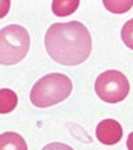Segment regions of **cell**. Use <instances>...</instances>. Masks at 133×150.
Segmentation results:
<instances>
[{"label": "cell", "mask_w": 133, "mask_h": 150, "mask_svg": "<svg viewBox=\"0 0 133 150\" xmlns=\"http://www.w3.org/2000/svg\"><path fill=\"white\" fill-rule=\"evenodd\" d=\"M45 49L56 63L75 67L84 63L92 51V36L80 21L56 23L45 34Z\"/></svg>", "instance_id": "cell-1"}, {"label": "cell", "mask_w": 133, "mask_h": 150, "mask_svg": "<svg viewBox=\"0 0 133 150\" xmlns=\"http://www.w3.org/2000/svg\"><path fill=\"white\" fill-rule=\"evenodd\" d=\"M73 89L72 80L64 74L51 73L40 78L30 91V100L38 108H48L65 100Z\"/></svg>", "instance_id": "cell-2"}, {"label": "cell", "mask_w": 133, "mask_h": 150, "mask_svg": "<svg viewBox=\"0 0 133 150\" xmlns=\"http://www.w3.org/2000/svg\"><path fill=\"white\" fill-rule=\"evenodd\" d=\"M30 46L29 33L21 25H8L0 30V64L14 65L21 62Z\"/></svg>", "instance_id": "cell-3"}, {"label": "cell", "mask_w": 133, "mask_h": 150, "mask_svg": "<svg viewBox=\"0 0 133 150\" xmlns=\"http://www.w3.org/2000/svg\"><path fill=\"white\" fill-rule=\"evenodd\" d=\"M97 95L106 103H119L129 93V83L118 70H107L97 78L94 84Z\"/></svg>", "instance_id": "cell-4"}, {"label": "cell", "mask_w": 133, "mask_h": 150, "mask_svg": "<svg viewBox=\"0 0 133 150\" xmlns=\"http://www.w3.org/2000/svg\"><path fill=\"white\" fill-rule=\"evenodd\" d=\"M96 134L98 140L102 144L113 145V144H117L122 139L123 130L121 124L117 120L107 119V120H102L97 125Z\"/></svg>", "instance_id": "cell-5"}, {"label": "cell", "mask_w": 133, "mask_h": 150, "mask_svg": "<svg viewBox=\"0 0 133 150\" xmlns=\"http://www.w3.org/2000/svg\"><path fill=\"white\" fill-rule=\"evenodd\" d=\"M0 150H28V146L21 135L8 131L0 135Z\"/></svg>", "instance_id": "cell-6"}, {"label": "cell", "mask_w": 133, "mask_h": 150, "mask_svg": "<svg viewBox=\"0 0 133 150\" xmlns=\"http://www.w3.org/2000/svg\"><path fill=\"white\" fill-rule=\"evenodd\" d=\"M18 96L10 89H0V114L10 112L16 108Z\"/></svg>", "instance_id": "cell-7"}, {"label": "cell", "mask_w": 133, "mask_h": 150, "mask_svg": "<svg viewBox=\"0 0 133 150\" xmlns=\"http://www.w3.org/2000/svg\"><path fill=\"white\" fill-rule=\"evenodd\" d=\"M78 5V0H54L51 3V9L56 16H66L77 10Z\"/></svg>", "instance_id": "cell-8"}, {"label": "cell", "mask_w": 133, "mask_h": 150, "mask_svg": "<svg viewBox=\"0 0 133 150\" xmlns=\"http://www.w3.org/2000/svg\"><path fill=\"white\" fill-rule=\"evenodd\" d=\"M103 5L107 8V10L114 14H123L128 11L133 6V1H126V0H104Z\"/></svg>", "instance_id": "cell-9"}, {"label": "cell", "mask_w": 133, "mask_h": 150, "mask_svg": "<svg viewBox=\"0 0 133 150\" xmlns=\"http://www.w3.org/2000/svg\"><path fill=\"white\" fill-rule=\"evenodd\" d=\"M122 40L128 48L133 50V19L128 20L122 28Z\"/></svg>", "instance_id": "cell-10"}, {"label": "cell", "mask_w": 133, "mask_h": 150, "mask_svg": "<svg viewBox=\"0 0 133 150\" xmlns=\"http://www.w3.org/2000/svg\"><path fill=\"white\" fill-rule=\"evenodd\" d=\"M41 150H74V149L63 143H50L48 145H45Z\"/></svg>", "instance_id": "cell-11"}, {"label": "cell", "mask_w": 133, "mask_h": 150, "mask_svg": "<svg viewBox=\"0 0 133 150\" xmlns=\"http://www.w3.org/2000/svg\"><path fill=\"white\" fill-rule=\"evenodd\" d=\"M9 8H10V1L9 0H0V19L8 14Z\"/></svg>", "instance_id": "cell-12"}, {"label": "cell", "mask_w": 133, "mask_h": 150, "mask_svg": "<svg viewBox=\"0 0 133 150\" xmlns=\"http://www.w3.org/2000/svg\"><path fill=\"white\" fill-rule=\"evenodd\" d=\"M127 148L128 150H133V133H131L128 135V139H127Z\"/></svg>", "instance_id": "cell-13"}]
</instances>
